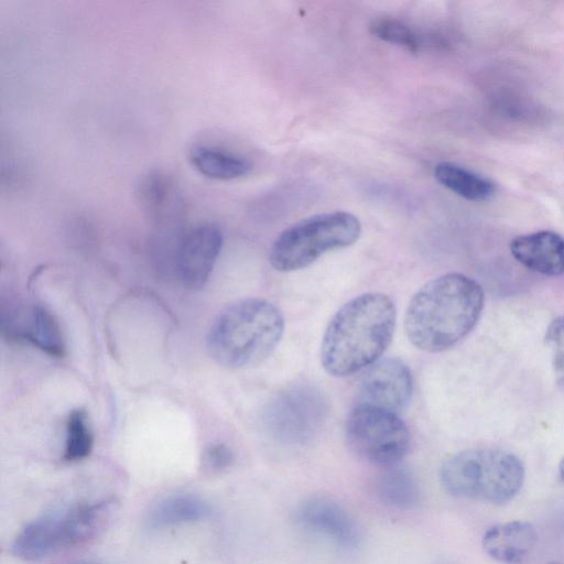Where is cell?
Listing matches in <instances>:
<instances>
[{
    "label": "cell",
    "instance_id": "6da1fadb",
    "mask_svg": "<svg viewBox=\"0 0 564 564\" xmlns=\"http://www.w3.org/2000/svg\"><path fill=\"white\" fill-rule=\"evenodd\" d=\"M484 292L474 279L457 272L442 274L422 285L404 314L409 341L426 352L454 347L477 324Z\"/></svg>",
    "mask_w": 564,
    "mask_h": 564
},
{
    "label": "cell",
    "instance_id": "7a4b0ae2",
    "mask_svg": "<svg viewBox=\"0 0 564 564\" xmlns=\"http://www.w3.org/2000/svg\"><path fill=\"white\" fill-rule=\"evenodd\" d=\"M397 324L393 301L380 292L359 294L329 321L321 344V362L333 377L370 367L389 347Z\"/></svg>",
    "mask_w": 564,
    "mask_h": 564
},
{
    "label": "cell",
    "instance_id": "3957f363",
    "mask_svg": "<svg viewBox=\"0 0 564 564\" xmlns=\"http://www.w3.org/2000/svg\"><path fill=\"white\" fill-rule=\"evenodd\" d=\"M284 333L282 312L270 301L249 297L225 307L207 336L212 358L223 367L240 369L271 355Z\"/></svg>",
    "mask_w": 564,
    "mask_h": 564
},
{
    "label": "cell",
    "instance_id": "277c9868",
    "mask_svg": "<svg viewBox=\"0 0 564 564\" xmlns=\"http://www.w3.org/2000/svg\"><path fill=\"white\" fill-rule=\"evenodd\" d=\"M440 479L451 496L502 505L521 489L524 467L519 457L507 451L465 449L443 462Z\"/></svg>",
    "mask_w": 564,
    "mask_h": 564
},
{
    "label": "cell",
    "instance_id": "5b68a950",
    "mask_svg": "<svg viewBox=\"0 0 564 564\" xmlns=\"http://www.w3.org/2000/svg\"><path fill=\"white\" fill-rule=\"evenodd\" d=\"M361 224L351 213L328 212L302 219L273 241L269 261L280 272H293L315 262L326 252L354 245Z\"/></svg>",
    "mask_w": 564,
    "mask_h": 564
},
{
    "label": "cell",
    "instance_id": "8992f818",
    "mask_svg": "<svg viewBox=\"0 0 564 564\" xmlns=\"http://www.w3.org/2000/svg\"><path fill=\"white\" fill-rule=\"evenodd\" d=\"M113 510L110 500L82 505L39 518L17 535L12 552L25 561H40L94 539Z\"/></svg>",
    "mask_w": 564,
    "mask_h": 564
},
{
    "label": "cell",
    "instance_id": "52a82bcc",
    "mask_svg": "<svg viewBox=\"0 0 564 564\" xmlns=\"http://www.w3.org/2000/svg\"><path fill=\"white\" fill-rule=\"evenodd\" d=\"M350 448L364 460L387 468L398 465L408 454L411 435L398 413L357 403L345 425Z\"/></svg>",
    "mask_w": 564,
    "mask_h": 564
},
{
    "label": "cell",
    "instance_id": "ba28073f",
    "mask_svg": "<svg viewBox=\"0 0 564 564\" xmlns=\"http://www.w3.org/2000/svg\"><path fill=\"white\" fill-rule=\"evenodd\" d=\"M327 416L323 393L310 384H296L278 393L267 405L263 421L269 433L290 445L310 442Z\"/></svg>",
    "mask_w": 564,
    "mask_h": 564
},
{
    "label": "cell",
    "instance_id": "9c48e42d",
    "mask_svg": "<svg viewBox=\"0 0 564 564\" xmlns=\"http://www.w3.org/2000/svg\"><path fill=\"white\" fill-rule=\"evenodd\" d=\"M413 377L401 359L377 360L365 372L359 387V402L399 413L410 402Z\"/></svg>",
    "mask_w": 564,
    "mask_h": 564
},
{
    "label": "cell",
    "instance_id": "30bf717a",
    "mask_svg": "<svg viewBox=\"0 0 564 564\" xmlns=\"http://www.w3.org/2000/svg\"><path fill=\"white\" fill-rule=\"evenodd\" d=\"M223 247L221 231L212 224L189 229L176 248V271L182 284L202 289L214 269Z\"/></svg>",
    "mask_w": 564,
    "mask_h": 564
},
{
    "label": "cell",
    "instance_id": "8fae6325",
    "mask_svg": "<svg viewBox=\"0 0 564 564\" xmlns=\"http://www.w3.org/2000/svg\"><path fill=\"white\" fill-rule=\"evenodd\" d=\"M299 522L344 547H355L361 530L355 518L340 503L325 497H313L296 510Z\"/></svg>",
    "mask_w": 564,
    "mask_h": 564
},
{
    "label": "cell",
    "instance_id": "7c38bea8",
    "mask_svg": "<svg viewBox=\"0 0 564 564\" xmlns=\"http://www.w3.org/2000/svg\"><path fill=\"white\" fill-rule=\"evenodd\" d=\"M513 258L527 269L547 276L564 273V238L550 230L516 237L510 243Z\"/></svg>",
    "mask_w": 564,
    "mask_h": 564
},
{
    "label": "cell",
    "instance_id": "4fadbf2b",
    "mask_svg": "<svg viewBox=\"0 0 564 564\" xmlns=\"http://www.w3.org/2000/svg\"><path fill=\"white\" fill-rule=\"evenodd\" d=\"M138 202L151 219L173 225L183 215L185 203L176 181L166 173L151 172L138 185Z\"/></svg>",
    "mask_w": 564,
    "mask_h": 564
},
{
    "label": "cell",
    "instance_id": "5bb4252c",
    "mask_svg": "<svg viewBox=\"0 0 564 564\" xmlns=\"http://www.w3.org/2000/svg\"><path fill=\"white\" fill-rule=\"evenodd\" d=\"M538 535L528 521L514 520L489 528L482 536L485 552L502 563H519L533 550Z\"/></svg>",
    "mask_w": 564,
    "mask_h": 564
},
{
    "label": "cell",
    "instance_id": "9a60e30c",
    "mask_svg": "<svg viewBox=\"0 0 564 564\" xmlns=\"http://www.w3.org/2000/svg\"><path fill=\"white\" fill-rule=\"evenodd\" d=\"M210 506L193 495H176L158 502L149 512L147 523L152 529L169 528L206 519Z\"/></svg>",
    "mask_w": 564,
    "mask_h": 564
},
{
    "label": "cell",
    "instance_id": "2e32d148",
    "mask_svg": "<svg viewBox=\"0 0 564 564\" xmlns=\"http://www.w3.org/2000/svg\"><path fill=\"white\" fill-rule=\"evenodd\" d=\"M189 162L202 175L217 181L242 177L251 170L245 158L210 145H197L189 152Z\"/></svg>",
    "mask_w": 564,
    "mask_h": 564
},
{
    "label": "cell",
    "instance_id": "e0dca14e",
    "mask_svg": "<svg viewBox=\"0 0 564 564\" xmlns=\"http://www.w3.org/2000/svg\"><path fill=\"white\" fill-rule=\"evenodd\" d=\"M434 175L443 186L468 200H487L496 191L491 181L455 163H438Z\"/></svg>",
    "mask_w": 564,
    "mask_h": 564
},
{
    "label": "cell",
    "instance_id": "ac0fdd59",
    "mask_svg": "<svg viewBox=\"0 0 564 564\" xmlns=\"http://www.w3.org/2000/svg\"><path fill=\"white\" fill-rule=\"evenodd\" d=\"M21 336L51 356L62 357L65 352L58 322L43 305L31 308Z\"/></svg>",
    "mask_w": 564,
    "mask_h": 564
},
{
    "label": "cell",
    "instance_id": "d6986e66",
    "mask_svg": "<svg viewBox=\"0 0 564 564\" xmlns=\"http://www.w3.org/2000/svg\"><path fill=\"white\" fill-rule=\"evenodd\" d=\"M376 492L386 505L399 509L415 507L421 497L415 478L398 465L384 468L377 480Z\"/></svg>",
    "mask_w": 564,
    "mask_h": 564
},
{
    "label": "cell",
    "instance_id": "ffe728a7",
    "mask_svg": "<svg viewBox=\"0 0 564 564\" xmlns=\"http://www.w3.org/2000/svg\"><path fill=\"white\" fill-rule=\"evenodd\" d=\"M94 445V436L83 409L73 410L66 422L64 459L77 462L86 458Z\"/></svg>",
    "mask_w": 564,
    "mask_h": 564
},
{
    "label": "cell",
    "instance_id": "44dd1931",
    "mask_svg": "<svg viewBox=\"0 0 564 564\" xmlns=\"http://www.w3.org/2000/svg\"><path fill=\"white\" fill-rule=\"evenodd\" d=\"M369 30L376 37L403 47L411 53H417L422 45L420 36L410 26L393 18L373 19Z\"/></svg>",
    "mask_w": 564,
    "mask_h": 564
},
{
    "label": "cell",
    "instance_id": "7402d4cb",
    "mask_svg": "<svg viewBox=\"0 0 564 564\" xmlns=\"http://www.w3.org/2000/svg\"><path fill=\"white\" fill-rule=\"evenodd\" d=\"M545 343L551 351L555 381L564 390V315L550 323L545 333Z\"/></svg>",
    "mask_w": 564,
    "mask_h": 564
},
{
    "label": "cell",
    "instance_id": "603a6c76",
    "mask_svg": "<svg viewBox=\"0 0 564 564\" xmlns=\"http://www.w3.org/2000/svg\"><path fill=\"white\" fill-rule=\"evenodd\" d=\"M234 460L230 448L224 444H214L203 454V467L209 473H220L227 469Z\"/></svg>",
    "mask_w": 564,
    "mask_h": 564
},
{
    "label": "cell",
    "instance_id": "cb8c5ba5",
    "mask_svg": "<svg viewBox=\"0 0 564 564\" xmlns=\"http://www.w3.org/2000/svg\"><path fill=\"white\" fill-rule=\"evenodd\" d=\"M551 564H563V563H551Z\"/></svg>",
    "mask_w": 564,
    "mask_h": 564
}]
</instances>
